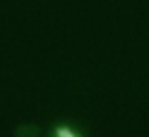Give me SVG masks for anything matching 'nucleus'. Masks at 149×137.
<instances>
[{
  "instance_id": "nucleus-1",
  "label": "nucleus",
  "mask_w": 149,
  "mask_h": 137,
  "mask_svg": "<svg viewBox=\"0 0 149 137\" xmlns=\"http://www.w3.org/2000/svg\"><path fill=\"white\" fill-rule=\"evenodd\" d=\"M57 137H74V135H72L70 130H65V127H60V130H57Z\"/></svg>"
}]
</instances>
